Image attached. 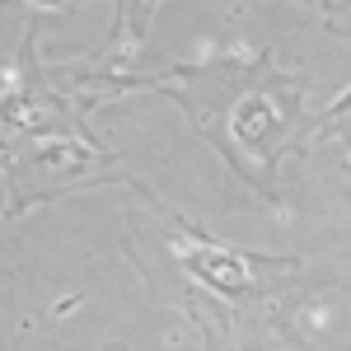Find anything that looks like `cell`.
Returning a JSON list of instances; mask_svg holds the SVG:
<instances>
[{
	"mask_svg": "<svg viewBox=\"0 0 351 351\" xmlns=\"http://www.w3.org/2000/svg\"><path fill=\"white\" fill-rule=\"evenodd\" d=\"M178 258L192 276H202L220 295H243L248 291V258L243 253H230V248H216V243H192V248H178Z\"/></svg>",
	"mask_w": 351,
	"mask_h": 351,
	"instance_id": "6da1fadb",
	"label": "cell"
}]
</instances>
